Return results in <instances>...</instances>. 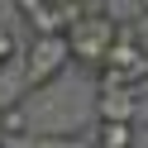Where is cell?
I'll list each match as a JSON object with an SVG mask.
<instances>
[{"label":"cell","mask_w":148,"mask_h":148,"mask_svg":"<svg viewBox=\"0 0 148 148\" xmlns=\"http://www.w3.org/2000/svg\"><path fill=\"white\" fill-rule=\"evenodd\" d=\"M134 5H138V10H143V14H148V0H134Z\"/></svg>","instance_id":"9c48e42d"},{"label":"cell","mask_w":148,"mask_h":148,"mask_svg":"<svg viewBox=\"0 0 148 148\" xmlns=\"http://www.w3.org/2000/svg\"><path fill=\"white\" fill-rule=\"evenodd\" d=\"M100 67H110V72H124V77H134L138 86L148 81V48H143V38H138L129 24H119V38L110 43V53H105V62Z\"/></svg>","instance_id":"3957f363"},{"label":"cell","mask_w":148,"mask_h":148,"mask_svg":"<svg viewBox=\"0 0 148 148\" xmlns=\"http://www.w3.org/2000/svg\"><path fill=\"white\" fill-rule=\"evenodd\" d=\"M19 53H24V48H19V43H14V34L5 29V24H0V67H5V62H14V58H19Z\"/></svg>","instance_id":"ba28073f"},{"label":"cell","mask_w":148,"mask_h":148,"mask_svg":"<svg viewBox=\"0 0 148 148\" xmlns=\"http://www.w3.org/2000/svg\"><path fill=\"white\" fill-rule=\"evenodd\" d=\"M0 124H5V105H0Z\"/></svg>","instance_id":"30bf717a"},{"label":"cell","mask_w":148,"mask_h":148,"mask_svg":"<svg viewBox=\"0 0 148 148\" xmlns=\"http://www.w3.org/2000/svg\"><path fill=\"white\" fill-rule=\"evenodd\" d=\"M143 115L138 91H96V119H115V124H134Z\"/></svg>","instance_id":"277c9868"},{"label":"cell","mask_w":148,"mask_h":148,"mask_svg":"<svg viewBox=\"0 0 148 148\" xmlns=\"http://www.w3.org/2000/svg\"><path fill=\"white\" fill-rule=\"evenodd\" d=\"M134 124H115V119H96V148H134Z\"/></svg>","instance_id":"8992f818"},{"label":"cell","mask_w":148,"mask_h":148,"mask_svg":"<svg viewBox=\"0 0 148 148\" xmlns=\"http://www.w3.org/2000/svg\"><path fill=\"white\" fill-rule=\"evenodd\" d=\"M119 14H110V10H91L86 19H77L62 38H67V53H72V62H81V67H91V72H100V62H105V53H110V43L119 38Z\"/></svg>","instance_id":"6da1fadb"},{"label":"cell","mask_w":148,"mask_h":148,"mask_svg":"<svg viewBox=\"0 0 148 148\" xmlns=\"http://www.w3.org/2000/svg\"><path fill=\"white\" fill-rule=\"evenodd\" d=\"M67 62H72V53H67L62 34H34V43L24 48V81H29V91L58 81Z\"/></svg>","instance_id":"7a4b0ae2"},{"label":"cell","mask_w":148,"mask_h":148,"mask_svg":"<svg viewBox=\"0 0 148 148\" xmlns=\"http://www.w3.org/2000/svg\"><path fill=\"white\" fill-rule=\"evenodd\" d=\"M19 10L34 19V34H62V14H58V0H19Z\"/></svg>","instance_id":"5b68a950"},{"label":"cell","mask_w":148,"mask_h":148,"mask_svg":"<svg viewBox=\"0 0 148 148\" xmlns=\"http://www.w3.org/2000/svg\"><path fill=\"white\" fill-rule=\"evenodd\" d=\"M5 148H86L81 138H58V134H5Z\"/></svg>","instance_id":"52a82bcc"}]
</instances>
